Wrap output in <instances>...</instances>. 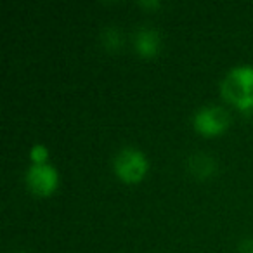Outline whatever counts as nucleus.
I'll list each match as a JSON object with an SVG mask.
<instances>
[{
    "mask_svg": "<svg viewBox=\"0 0 253 253\" xmlns=\"http://www.w3.org/2000/svg\"><path fill=\"white\" fill-rule=\"evenodd\" d=\"M220 92L238 108L245 109L253 106V68L236 66L229 70L222 78Z\"/></svg>",
    "mask_w": 253,
    "mask_h": 253,
    "instance_id": "1",
    "label": "nucleus"
},
{
    "mask_svg": "<svg viewBox=\"0 0 253 253\" xmlns=\"http://www.w3.org/2000/svg\"><path fill=\"white\" fill-rule=\"evenodd\" d=\"M113 169H115L116 175L125 180V182H137L144 175L148 163H146L144 155L139 149L126 146V148H122L115 155Z\"/></svg>",
    "mask_w": 253,
    "mask_h": 253,
    "instance_id": "2",
    "label": "nucleus"
},
{
    "mask_svg": "<svg viewBox=\"0 0 253 253\" xmlns=\"http://www.w3.org/2000/svg\"><path fill=\"white\" fill-rule=\"evenodd\" d=\"M194 128L203 134H218L227 126L229 115L220 106H203L193 116Z\"/></svg>",
    "mask_w": 253,
    "mask_h": 253,
    "instance_id": "3",
    "label": "nucleus"
},
{
    "mask_svg": "<svg viewBox=\"0 0 253 253\" xmlns=\"http://www.w3.org/2000/svg\"><path fill=\"white\" fill-rule=\"evenodd\" d=\"M26 184L35 194H45L52 193L57 184V173L54 167L49 163H33L26 170Z\"/></svg>",
    "mask_w": 253,
    "mask_h": 253,
    "instance_id": "4",
    "label": "nucleus"
},
{
    "mask_svg": "<svg viewBox=\"0 0 253 253\" xmlns=\"http://www.w3.org/2000/svg\"><path fill=\"white\" fill-rule=\"evenodd\" d=\"M134 45L142 56H155L160 49V35L153 28H139L134 35Z\"/></svg>",
    "mask_w": 253,
    "mask_h": 253,
    "instance_id": "5",
    "label": "nucleus"
},
{
    "mask_svg": "<svg viewBox=\"0 0 253 253\" xmlns=\"http://www.w3.org/2000/svg\"><path fill=\"white\" fill-rule=\"evenodd\" d=\"M189 170L196 177H207L213 172V160L203 153H196L189 158Z\"/></svg>",
    "mask_w": 253,
    "mask_h": 253,
    "instance_id": "6",
    "label": "nucleus"
},
{
    "mask_svg": "<svg viewBox=\"0 0 253 253\" xmlns=\"http://www.w3.org/2000/svg\"><path fill=\"white\" fill-rule=\"evenodd\" d=\"M101 40L108 49H116L122 43V35L115 26H108L104 32L101 33Z\"/></svg>",
    "mask_w": 253,
    "mask_h": 253,
    "instance_id": "7",
    "label": "nucleus"
},
{
    "mask_svg": "<svg viewBox=\"0 0 253 253\" xmlns=\"http://www.w3.org/2000/svg\"><path fill=\"white\" fill-rule=\"evenodd\" d=\"M30 158H32L35 163H45V162H43V160L47 158L45 146H42V144H35V146H33L32 151H30Z\"/></svg>",
    "mask_w": 253,
    "mask_h": 253,
    "instance_id": "8",
    "label": "nucleus"
},
{
    "mask_svg": "<svg viewBox=\"0 0 253 253\" xmlns=\"http://www.w3.org/2000/svg\"><path fill=\"white\" fill-rule=\"evenodd\" d=\"M239 252L241 253H253V239H246V241H243V245L239 246Z\"/></svg>",
    "mask_w": 253,
    "mask_h": 253,
    "instance_id": "9",
    "label": "nucleus"
},
{
    "mask_svg": "<svg viewBox=\"0 0 253 253\" xmlns=\"http://www.w3.org/2000/svg\"><path fill=\"white\" fill-rule=\"evenodd\" d=\"M139 4H141V5H148V7H151V5H153V7H155V5H158V2H144V0H142V2H139Z\"/></svg>",
    "mask_w": 253,
    "mask_h": 253,
    "instance_id": "10",
    "label": "nucleus"
}]
</instances>
